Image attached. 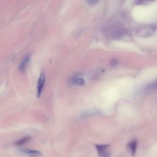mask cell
<instances>
[{"label": "cell", "instance_id": "6da1fadb", "mask_svg": "<svg viewBox=\"0 0 157 157\" xmlns=\"http://www.w3.org/2000/svg\"><path fill=\"white\" fill-rule=\"evenodd\" d=\"M106 34L112 39H118L122 38L126 35V31L121 26H113L106 29Z\"/></svg>", "mask_w": 157, "mask_h": 157}, {"label": "cell", "instance_id": "7a4b0ae2", "mask_svg": "<svg viewBox=\"0 0 157 157\" xmlns=\"http://www.w3.org/2000/svg\"><path fill=\"white\" fill-rule=\"evenodd\" d=\"M109 144H97L95 145L99 157H110V152L108 148Z\"/></svg>", "mask_w": 157, "mask_h": 157}, {"label": "cell", "instance_id": "3957f363", "mask_svg": "<svg viewBox=\"0 0 157 157\" xmlns=\"http://www.w3.org/2000/svg\"><path fill=\"white\" fill-rule=\"evenodd\" d=\"M45 82V75L44 72H42L40 74V76L38 78L37 83V96L39 98L42 94L44 85Z\"/></svg>", "mask_w": 157, "mask_h": 157}, {"label": "cell", "instance_id": "277c9868", "mask_svg": "<svg viewBox=\"0 0 157 157\" xmlns=\"http://www.w3.org/2000/svg\"><path fill=\"white\" fill-rule=\"evenodd\" d=\"M155 30V28L153 26H147L141 28L139 29L137 34L141 36H148L152 34Z\"/></svg>", "mask_w": 157, "mask_h": 157}, {"label": "cell", "instance_id": "5b68a950", "mask_svg": "<svg viewBox=\"0 0 157 157\" xmlns=\"http://www.w3.org/2000/svg\"><path fill=\"white\" fill-rule=\"evenodd\" d=\"M19 150L21 153L33 157H37L42 155V153L40 151L35 149H31V148L25 147V148H21L19 149Z\"/></svg>", "mask_w": 157, "mask_h": 157}, {"label": "cell", "instance_id": "8992f818", "mask_svg": "<svg viewBox=\"0 0 157 157\" xmlns=\"http://www.w3.org/2000/svg\"><path fill=\"white\" fill-rule=\"evenodd\" d=\"M30 59H31V57L30 55H26L21 61V62L20 63L19 65H18V70L19 71H20L21 72H25L29 62H30Z\"/></svg>", "mask_w": 157, "mask_h": 157}, {"label": "cell", "instance_id": "52a82bcc", "mask_svg": "<svg viewBox=\"0 0 157 157\" xmlns=\"http://www.w3.org/2000/svg\"><path fill=\"white\" fill-rule=\"evenodd\" d=\"M137 147V140L136 139H134L127 144L126 148L129 153L132 156H134L136 155Z\"/></svg>", "mask_w": 157, "mask_h": 157}, {"label": "cell", "instance_id": "ba28073f", "mask_svg": "<svg viewBox=\"0 0 157 157\" xmlns=\"http://www.w3.org/2000/svg\"><path fill=\"white\" fill-rule=\"evenodd\" d=\"M71 83L74 85H83L85 84V80L81 77H78V76H75L73 77L71 79Z\"/></svg>", "mask_w": 157, "mask_h": 157}, {"label": "cell", "instance_id": "9c48e42d", "mask_svg": "<svg viewBox=\"0 0 157 157\" xmlns=\"http://www.w3.org/2000/svg\"><path fill=\"white\" fill-rule=\"evenodd\" d=\"M30 139H31V137L29 136H25V137L15 141L14 144H15V145H18V146L22 145L27 143L28 142H29L30 140Z\"/></svg>", "mask_w": 157, "mask_h": 157}, {"label": "cell", "instance_id": "30bf717a", "mask_svg": "<svg viewBox=\"0 0 157 157\" xmlns=\"http://www.w3.org/2000/svg\"><path fill=\"white\" fill-rule=\"evenodd\" d=\"M148 88L151 90H156L157 89V80L152 83L150 85H149Z\"/></svg>", "mask_w": 157, "mask_h": 157}, {"label": "cell", "instance_id": "8fae6325", "mask_svg": "<svg viewBox=\"0 0 157 157\" xmlns=\"http://www.w3.org/2000/svg\"><path fill=\"white\" fill-rule=\"evenodd\" d=\"M99 0H87L88 2L91 5H94L98 3Z\"/></svg>", "mask_w": 157, "mask_h": 157}]
</instances>
